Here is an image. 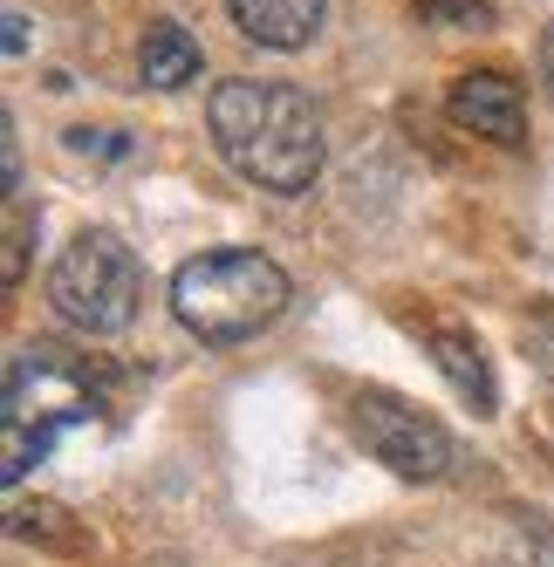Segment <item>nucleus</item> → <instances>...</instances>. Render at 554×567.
Masks as SVG:
<instances>
[{
  "instance_id": "13",
  "label": "nucleus",
  "mask_w": 554,
  "mask_h": 567,
  "mask_svg": "<svg viewBox=\"0 0 554 567\" xmlns=\"http://www.w3.org/2000/svg\"><path fill=\"white\" fill-rule=\"evenodd\" d=\"M0 42H8V55H21L28 49V14H8V34H0Z\"/></svg>"
},
{
  "instance_id": "8",
  "label": "nucleus",
  "mask_w": 554,
  "mask_h": 567,
  "mask_svg": "<svg viewBox=\"0 0 554 567\" xmlns=\"http://www.w3.org/2000/svg\"><path fill=\"white\" fill-rule=\"evenodd\" d=\"M424 349H431V362H439V377L472 403L480 417H493V403H500V390H493V370H486V349L472 342L459 321H424Z\"/></svg>"
},
{
  "instance_id": "3",
  "label": "nucleus",
  "mask_w": 554,
  "mask_h": 567,
  "mask_svg": "<svg viewBox=\"0 0 554 567\" xmlns=\"http://www.w3.org/2000/svg\"><path fill=\"white\" fill-rule=\"evenodd\" d=\"M83 417H96L90 377L69 370L55 349H21L8 362V390H0V478L21 485L55 452L62 424H83Z\"/></svg>"
},
{
  "instance_id": "11",
  "label": "nucleus",
  "mask_w": 554,
  "mask_h": 567,
  "mask_svg": "<svg viewBox=\"0 0 554 567\" xmlns=\"http://www.w3.org/2000/svg\"><path fill=\"white\" fill-rule=\"evenodd\" d=\"M418 14L439 28H493V0H418Z\"/></svg>"
},
{
  "instance_id": "12",
  "label": "nucleus",
  "mask_w": 554,
  "mask_h": 567,
  "mask_svg": "<svg viewBox=\"0 0 554 567\" xmlns=\"http://www.w3.org/2000/svg\"><path fill=\"white\" fill-rule=\"evenodd\" d=\"M28 233H34V213L21 206V198H8V260H0V274H8V280L28 274Z\"/></svg>"
},
{
  "instance_id": "5",
  "label": "nucleus",
  "mask_w": 554,
  "mask_h": 567,
  "mask_svg": "<svg viewBox=\"0 0 554 567\" xmlns=\"http://www.w3.org/2000/svg\"><path fill=\"white\" fill-rule=\"evenodd\" d=\"M356 437H363V452L377 465H390L411 485L445 478L452 458H459L452 452V431L431 411H418L411 396H398V390H363V396H356Z\"/></svg>"
},
{
  "instance_id": "4",
  "label": "nucleus",
  "mask_w": 554,
  "mask_h": 567,
  "mask_svg": "<svg viewBox=\"0 0 554 567\" xmlns=\"http://www.w3.org/2000/svg\"><path fill=\"white\" fill-rule=\"evenodd\" d=\"M49 308L83 336H124L144 308V267L116 233H75L49 267Z\"/></svg>"
},
{
  "instance_id": "10",
  "label": "nucleus",
  "mask_w": 554,
  "mask_h": 567,
  "mask_svg": "<svg viewBox=\"0 0 554 567\" xmlns=\"http://www.w3.org/2000/svg\"><path fill=\"white\" fill-rule=\"evenodd\" d=\"M14 534H21V540H42V547H55V554H75V547H83V526H69V513H62L55 499H21V506H14Z\"/></svg>"
},
{
  "instance_id": "7",
  "label": "nucleus",
  "mask_w": 554,
  "mask_h": 567,
  "mask_svg": "<svg viewBox=\"0 0 554 567\" xmlns=\"http://www.w3.org/2000/svg\"><path fill=\"white\" fill-rule=\"evenodd\" d=\"M226 14H233V28H240L247 42L295 55V49H308L315 34H322L329 0H226Z\"/></svg>"
},
{
  "instance_id": "2",
  "label": "nucleus",
  "mask_w": 554,
  "mask_h": 567,
  "mask_svg": "<svg viewBox=\"0 0 554 567\" xmlns=\"http://www.w3.org/2000/svg\"><path fill=\"white\" fill-rule=\"evenodd\" d=\"M288 274L260 247H213L172 274V315L199 342H247L288 315Z\"/></svg>"
},
{
  "instance_id": "14",
  "label": "nucleus",
  "mask_w": 554,
  "mask_h": 567,
  "mask_svg": "<svg viewBox=\"0 0 554 567\" xmlns=\"http://www.w3.org/2000/svg\"><path fill=\"white\" fill-rule=\"evenodd\" d=\"M541 83H547V90H554V28H547V34H541Z\"/></svg>"
},
{
  "instance_id": "1",
  "label": "nucleus",
  "mask_w": 554,
  "mask_h": 567,
  "mask_svg": "<svg viewBox=\"0 0 554 567\" xmlns=\"http://www.w3.org/2000/svg\"><path fill=\"white\" fill-rule=\"evenodd\" d=\"M206 131L219 157L247 185L301 198L322 178V116L301 83H274V75H233L206 103Z\"/></svg>"
},
{
  "instance_id": "9",
  "label": "nucleus",
  "mask_w": 554,
  "mask_h": 567,
  "mask_svg": "<svg viewBox=\"0 0 554 567\" xmlns=\"http://www.w3.org/2000/svg\"><path fill=\"white\" fill-rule=\"evenodd\" d=\"M199 42H192V28L178 21H151L144 28V42H137V75H144V90H185V83H199Z\"/></svg>"
},
{
  "instance_id": "6",
  "label": "nucleus",
  "mask_w": 554,
  "mask_h": 567,
  "mask_svg": "<svg viewBox=\"0 0 554 567\" xmlns=\"http://www.w3.org/2000/svg\"><path fill=\"white\" fill-rule=\"evenodd\" d=\"M445 110H452V124L472 131V137H493V144H521V137H527V96H521V83H513V75H500V69L459 75L452 96H445Z\"/></svg>"
}]
</instances>
